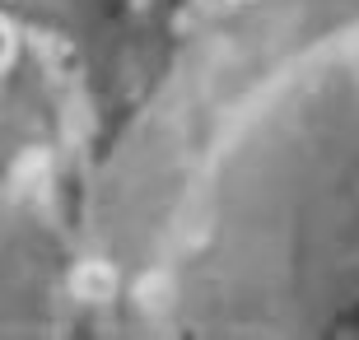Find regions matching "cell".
<instances>
[{
  "mask_svg": "<svg viewBox=\"0 0 359 340\" xmlns=\"http://www.w3.org/2000/svg\"><path fill=\"white\" fill-rule=\"evenodd\" d=\"M131 299L191 336H359V0H243L131 205Z\"/></svg>",
  "mask_w": 359,
  "mask_h": 340,
  "instance_id": "cell-1",
  "label": "cell"
}]
</instances>
